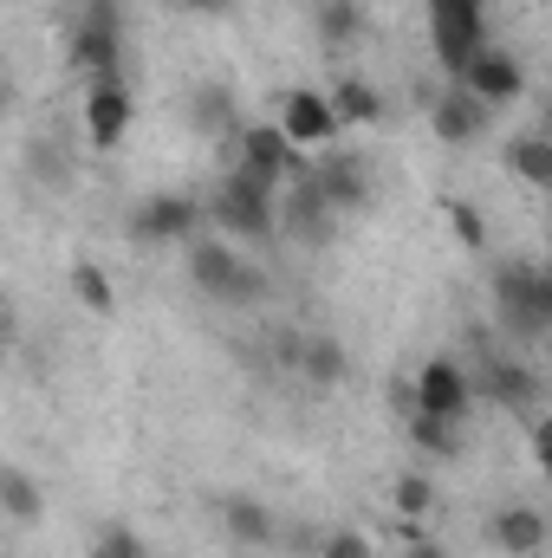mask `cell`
<instances>
[{"mask_svg": "<svg viewBox=\"0 0 552 558\" xmlns=\"http://www.w3.org/2000/svg\"><path fill=\"white\" fill-rule=\"evenodd\" d=\"M189 124H195L202 137H241V131H248L228 85H195V92H189Z\"/></svg>", "mask_w": 552, "mask_h": 558, "instance_id": "obj_19", "label": "cell"}, {"mask_svg": "<svg viewBox=\"0 0 552 558\" xmlns=\"http://www.w3.org/2000/svg\"><path fill=\"white\" fill-rule=\"evenodd\" d=\"M189 279H195V292L215 299V305H261V299H267L261 267H248V260H241L228 241H215V234L189 241Z\"/></svg>", "mask_w": 552, "mask_h": 558, "instance_id": "obj_3", "label": "cell"}, {"mask_svg": "<svg viewBox=\"0 0 552 558\" xmlns=\"http://www.w3.org/2000/svg\"><path fill=\"white\" fill-rule=\"evenodd\" d=\"M279 131H286V137L312 156V149H332V143H338L345 118H338L332 92H312V85H299V92H286V98H279Z\"/></svg>", "mask_w": 552, "mask_h": 558, "instance_id": "obj_9", "label": "cell"}, {"mask_svg": "<svg viewBox=\"0 0 552 558\" xmlns=\"http://www.w3.org/2000/svg\"><path fill=\"white\" fill-rule=\"evenodd\" d=\"M0 507H7V520H13V526H33V520H39V507H46V500H39V481H33L20 461H7V468H0Z\"/></svg>", "mask_w": 552, "mask_h": 558, "instance_id": "obj_24", "label": "cell"}, {"mask_svg": "<svg viewBox=\"0 0 552 558\" xmlns=\"http://www.w3.org/2000/svg\"><path fill=\"white\" fill-rule=\"evenodd\" d=\"M488 0H429V39L448 78H461V65L488 46Z\"/></svg>", "mask_w": 552, "mask_h": 558, "instance_id": "obj_5", "label": "cell"}, {"mask_svg": "<svg viewBox=\"0 0 552 558\" xmlns=\"http://www.w3.org/2000/svg\"><path fill=\"white\" fill-rule=\"evenodd\" d=\"M202 221H208V202H195V195H143L124 215V234L137 247H189V241H202Z\"/></svg>", "mask_w": 552, "mask_h": 558, "instance_id": "obj_4", "label": "cell"}, {"mask_svg": "<svg viewBox=\"0 0 552 558\" xmlns=\"http://www.w3.org/2000/svg\"><path fill=\"white\" fill-rule=\"evenodd\" d=\"M475 397H481V384H475V377H468L455 357H429V364L416 371V384H410V410H429V416H455V422H468Z\"/></svg>", "mask_w": 552, "mask_h": 558, "instance_id": "obj_7", "label": "cell"}, {"mask_svg": "<svg viewBox=\"0 0 552 558\" xmlns=\"http://www.w3.org/2000/svg\"><path fill=\"white\" fill-rule=\"evenodd\" d=\"M448 234H455L468 254H481V247H488V215H481L475 202H448Z\"/></svg>", "mask_w": 552, "mask_h": 558, "instance_id": "obj_28", "label": "cell"}, {"mask_svg": "<svg viewBox=\"0 0 552 558\" xmlns=\"http://www.w3.org/2000/svg\"><path fill=\"white\" fill-rule=\"evenodd\" d=\"M131 118H137V98H131L124 78L85 85V137H92V149H118L131 137Z\"/></svg>", "mask_w": 552, "mask_h": 558, "instance_id": "obj_12", "label": "cell"}, {"mask_svg": "<svg viewBox=\"0 0 552 558\" xmlns=\"http://www.w3.org/2000/svg\"><path fill=\"white\" fill-rule=\"evenodd\" d=\"M547 539H552L547 513H540V507H527V500H501V507L488 513V546H494V553L540 558V553H547Z\"/></svg>", "mask_w": 552, "mask_h": 558, "instance_id": "obj_13", "label": "cell"}, {"mask_svg": "<svg viewBox=\"0 0 552 558\" xmlns=\"http://www.w3.org/2000/svg\"><path fill=\"white\" fill-rule=\"evenodd\" d=\"M475 384H481L501 410H533V397H540V377H533L527 364H488Z\"/></svg>", "mask_w": 552, "mask_h": 558, "instance_id": "obj_22", "label": "cell"}, {"mask_svg": "<svg viewBox=\"0 0 552 558\" xmlns=\"http://www.w3.org/2000/svg\"><path fill=\"white\" fill-rule=\"evenodd\" d=\"M33 169H46L39 182H52V189H65V156H59V149H46V143H33Z\"/></svg>", "mask_w": 552, "mask_h": 558, "instance_id": "obj_30", "label": "cell"}, {"mask_svg": "<svg viewBox=\"0 0 552 558\" xmlns=\"http://www.w3.org/2000/svg\"><path fill=\"white\" fill-rule=\"evenodd\" d=\"M169 7H182V13H208V20H215V13H228L235 0H169Z\"/></svg>", "mask_w": 552, "mask_h": 558, "instance_id": "obj_34", "label": "cell"}, {"mask_svg": "<svg viewBox=\"0 0 552 558\" xmlns=\"http://www.w3.org/2000/svg\"><path fill=\"white\" fill-rule=\"evenodd\" d=\"M319 558H377V553H371V539H364L358 526H332V533L319 539Z\"/></svg>", "mask_w": 552, "mask_h": 558, "instance_id": "obj_29", "label": "cell"}, {"mask_svg": "<svg viewBox=\"0 0 552 558\" xmlns=\"http://www.w3.org/2000/svg\"><path fill=\"white\" fill-rule=\"evenodd\" d=\"M305 20L325 52H351L364 39V0H305Z\"/></svg>", "mask_w": 552, "mask_h": 558, "instance_id": "obj_15", "label": "cell"}, {"mask_svg": "<svg viewBox=\"0 0 552 558\" xmlns=\"http://www.w3.org/2000/svg\"><path fill=\"white\" fill-rule=\"evenodd\" d=\"M92 558H149V553H143V539L124 520H105V526L92 533Z\"/></svg>", "mask_w": 552, "mask_h": 558, "instance_id": "obj_27", "label": "cell"}, {"mask_svg": "<svg viewBox=\"0 0 552 558\" xmlns=\"http://www.w3.org/2000/svg\"><path fill=\"white\" fill-rule=\"evenodd\" d=\"M507 169H514L527 189H547L552 195V137L547 131H520V137H507Z\"/></svg>", "mask_w": 552, "mask_h": 558, "instance_id": "obj_20", "label": "cell"}, {"mask_svg": "<svg viewBox=\"0 0 552 558\" xmlns=\"http://www.w3.org/2000/svg\"><path fill=\"white\" fill-rule=\"evenodd\" d=\"M235 162H248V169H261V175H274V182L305 175V149L279 131V118H267V124H248V131L235 137Z\"/></svg>", "mask_w": 552, "mask_h": 558, "instance_id": "obj_11", "label": "cell"}, {"mask_svg": "<svg viewBox=\"0 0 552 558\" xmlns=\"http://www.w3.org/2000/svg\"><path fill=\"white\" fill-rule=\"evenodd\" d=\"M391 507H397L410 526H422V520L435 513V487H429L422 474H397V481H391Z\"/></svg>", "mask_w": 552, "mask_h": 558, "instance_id": "obj_26", "label": "cell"}, {"mask_svg": "<svg viewBox=\"0 0 552 558\" xmlns=\"http://www.w3.org/2000/svg\"><path fill=\"white\" fill-rule=\"evenodd\" d=\"M455 85H468L475 98H488V105L501 111V105H514V98L527 92V65H520L514 52H501V46H481V52L461 65V78H455Z\"/></svg>", "mask_w": 552, "mask_h": 558, "instance_id": "obj_14", "label": "cell"}, {"mask_svg": "<svg viewBox=\"0 0 552 558\" xmlns=\"http://www.w3.org/2000/svg\"><path fill=\"white\" fill-rule=\"evenodd\" d=\"M312 175H319V189H325V202H332L338 215H358V208H371V169H364L358 156H325Z\"/></svg>", "mask_w": 552, "mask_h": 558, "instance_id": "obj_16", "label": "cell"}, {"mask_svg": "<svg viewBox=\"0 0 552 558\" xmlns=\"http://www.w3.org/2000/svg\"><path fill=\"white\" fill-rule=\"evenodd\" d=\"M79 20H92V26H124V0H85Z\"/></svg>", "mask_w": 552, "mask_h": 558, "instance_id": "obj_31", "label": "cell"}, {"mask_svg": "<svg viewBox=\"0 0 552 558\" xmlns=\"http://www.w3.org/2000/svg\"><path fill=\"white\" fill-rule=\"evenodd\" d=\"M332 105H338V118H345V131L351 124H384V92L371 85V78H358V72H345L338 85H332Z\"/></svg>", "mask_w": 552, "mask_h": 558, "instance_id": "obj_21", "label": "cell"}, {"mask_svg": "<svg viewBox=\"0 0 552 558\" xmlns=\"http://www.w3.org/2000/svg\"><path fill=\"white\" fill-rule=\"evenodd\" d=\"M72 299H79L92 318H111V312H118V286L105 279L98 260H72Z\"/></svg>", "mask_w": 552, "mask_h": 558, "instance_id": "obj_25", "label": "cell"}, {"mask_svg": "<svg viewBox=\"0 0 552 558\" xmlns=\"http://www.w3.org/2000/svg\"><path fill=\"white\" fill-rule=\"evenodd\" d=\"M332 221H338V208L325 202V189H319L312 169L279 189V234H292L299 247H325L332 241Z\"/></svg>", "mask_w": 552, "mask_h": 558, "instance_id": "obj_6", "label": "cell"}, {"mask_svg": "<svg viewBox=\"0 0 552 558\" xmlns=\"http://www.w3.org/2000/svg\"><path fill=\"white\" fill-rule=\"evenodd\" d=\"M279 189H286V182L248 169V162H235V169L215 182V195H208V221L228 228L235 241H274L279 234Z\"/></svg>", "mask_w": 552, "mask_h": 558, "instance_id": "obj_1", "label": "cell"}, {"mask_svg": "<svg viewBox=\"0 0 552 558\" xmlns=\"http://www.w3.org/2000/svg\"><path fill=\"white\" fill-rule=\"evenodd\" d=\"M410 441H416V454H435V461H455V454L468 448L461 422L455 416H429V410H410Z\"/></svg>", "mask_w": 552, "mask_h": 558, "instance_id": "obj_23", "label": "cell"}, {"mask_svg": "<svg viewBox=\"0 0 552 558\" xmlns=\"http://www.w3.org/2000/svg\"><path fill=\"white\" fill-rule=\"evenodd\" d=\"M292 357H299V377H305L312 390H338L345 371H351V357H345V344H338L332 331H305V338L292 344Z\"/></svg>", "mask_w": 552, "mask_h": 558, "instance_id": "obj_17", "label": "cell"}, {"mask_svg": "<svg viewBox=\"0 0 552 558\" xmlns=\"http://www.w3.org/2000/svg\"><path fill=\"white\" fill-rule=\"evenodd\" d=\"M494 318L520 344L547 338L552 331V267H540V260H501L494 267Z\"/></svg>", "mask_w": 552, "mask_h": 558, "instance_id": "obj_2", "label": "cell"}, {"mask_svg": "<svg viewBox=\"0 0 552 558\" xmlns=\"http://www.w3.org/2000/svg\"><path fill=\"white\" fill-rule=\"evenodd\" d=\"M540 131H547V137H552V98H547V111H540Z\"/></svg>", "mask_w": 552, "mask_h": 558, "instance_id": "obj_35", "label": "cell"}, {"mask_svg": "<svg viewBox=\"0 0 552 558\" xmlns=\"http://www.w3.org/2000/svg\"><path fill=\"white\" fill-rule=\"evenodd\" d=\"M547 215H552V195H547Z\"/></svg>", "mask_w": 552, "mask_h": 558, "instance_id": "obj_36", "label": "cell"}, {"mask_svg": "<svg viewBox=\"0 0 552 558\" xmlns=\"http://www.w3.org/2000/svg\"><path fill=\"white\" fill-rule=\"evenodd\" d=\"M404 558H448V553H442L422 526H404Z\"/></svg>", "mask_w": 552, "mask_h": 558, "instance_id": "obj_32", "label": "cell"}, {"mask_svg": "<svg viewBox=\"0 0 552 558\" xmlns=\"http://www.w3.org/2000/svg\"><path fill=\"white\" fill-rule=\"evenodd\" d=\"M221 526H228V539L248 546V553H267L279 539V520L254 500V494H228V500H221Z\"/></svg>", "mask_w": 552, "mask_h": 558, "instance_id": "obj_18", "label": "cell"}, {"mask_svg": "<svg viewBox=\"0 0 552 558\" xmlns=\"http://www.w3.org/2000/svg\"><path fill=\"white\" fill-rule=\"evenodd\" d=\"M65 65H72V72H85V85L124 78V26H92V20H72Z\"/></svg>", "mask_w": 552, "mask_h": 558, "instance_id": "obj_10", "label": "cell"}, {"mask_svg": "<svg viewBox=\"0 0 552 558\" xmlns=\"http://www.w3.org/2000/svg\"><path fill=\"white\" fill-rule=\"evenodd\" d=\"M488 124H494V105L488 98H475L468 85H442L435 98H429V131H435V143H448V149H468V143L488 137Z\"/></svg>", "mask_w": 552, "mask_h": 558, "instance_id": "obj_8", "label": "cell"}, {"mask_svg": "<svg viewBox=\"0 0 552 558\" xmlns=\"http://www.w3.org/2000/svg\"><path fill=\"white\" fill-rule=\"evenodd\" d=\"M533 454H540V468H547V481H552V416L533 428Z\"/></svg>", "mask_w": 552, "mask_h": 558, "instance_id": "obj_33", "label": "cell"}]
</instances>
